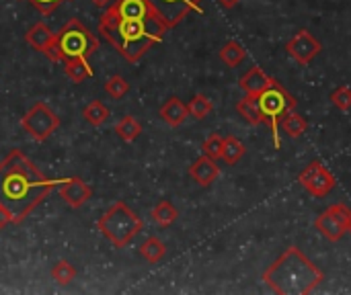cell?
Instances as JSON below:
<instances>
[{"mask_svg":"<svg viewBox=\"0 0 351 295\" xmlns=\"http://www.w3.org/2000/svg\"><path fill=\"white\" fill-rule=\"evenodd\" d=\"M169 25L148 0H115L103 12L99 33L128 60L138 62L144 53L162 43Z\"/></svg>","mask_w":351,"mask_h":295,"instance_id":"cell-1","label":"cell"},{"mask_svg":"<svg viewBox=\"0 0 351 295\" xmlns=\"http://www.w3.org/2000/svg\"><path fill=\"white\" fill-rule=\"evenodd\" d=\"M64 181L47 179L21 150H10L0 162V207L8 211L12 224H23Z\"/></svg>","mask_w":351,"mask_h":295,"instance_id":"cell-2","label":"cell"},{"mask_svg":"<svg viewBox=\"0 0 351 295\" xmlns=\"http://www.w3.org/2000/svg\"><path fill=\"white\" fill-rule=\"evenodd\" d=\"M323 281L325 273L298 246H288L263 273V283L278 295H308Z\"/></svg>","mask_w":351,"mask_h":295,"instance_id":"cell-3","label":"cell"},{"mask_svg":"<svg viewBox=\"0 0 351 295\" xmlns=\"http://www.w3.org/2000/svg\"><path fill=\"white\" fill-rule=\"evenodd\" d=\"M99 232L115 246L125 248L144 228L140 216L130 209L123 201H115L97 222Z\"/></svg>","mask_w":351,"mask_h":295,"instance_id":"cell-4","label":"cell"},{"mask_svg":"<svg viewBox=\"0 0 351 295\" xmlns=\"http://www.w3.org/2000/svg\"><path fill=\"white\" fill-rule=\"evenodd\" d=\"M257 103H259V109L263 113V121L267 123L269 131H271V142H274V148L280 150L282 146V140H280V121L286 117V113L294 111L298 101L276 80L274 86H269L265 92H261L257 97Z\"/></svg>","mask_w":351,"mask_h":295,"instance_id":"cell-5","label":"cell"},{"mask_svg":"<svg viewBox=\"0 0 351 295\" xmlns=\"http://www.w3.org/2000/svg\"><path fill=\"white\" fill-rule=\"evenodd\" d=\"M56 35H58V45L62 51V62L68 57H80V60L88 62V57L99 49L97 35L78 18L68 21L62 27V31Z\"/></svg>","mask_w":351,"mask_h":295,"instance_id":"cell-6","label":"cell"},{"mask_svg":"<svg viewBox=\"0 0 351 295\" xmlns=\"http://www.w3.org/2000/svg\"><path fill=\"white\" fill-rule=\"evenodd\" d=\"M315 228L329 242H339L351 230V207L346 203H335L327 207L321 216H317Z\"/></svg>","mask_w":351,"mask_h":295,"instance_id":"cell-7","label":"cell"},{"mask_svg":"<svg viewBox=\"0 0 351 295\" xmlns=\"http://www.w3.org/2000/svg\"><path fill=\"white\" fill-rule=\"evenodd\" d=\"M21 127L35 142H45L60 127V117L45 103H35L21 119Z\"/></svg>","mask_w":351,"mask_h":295,"instance_id":"cell-8","label":"cell"},{"mask_svg":"<svg viewBox=\"0 0 351 295\" xmlns=\"http://www.w3.org/2000/svg\"><path fill=\"white\" fill-rule=\"evenodd\" d=\"M298 183H300L313 197H317V199L327 197V195L335 189V185H337L335 177H333V175L327 170V166H323L319 160L311 162V164L298 175Z\"/></svg>","mask_w":351,"mask_h":295,"instance_id":"cell-9","label":"cell"},{"mask_svg":"<svg viewBox=\"0 0 351 295\" xmlns=\"http://www.w3.org/2000/svg\"><path fill=\"white\" fill-rule=\"evenodd\" d=\"M150 6L158 12V16L169 25V29L177 27L189 12H204V0H148Z\"/></svg>","mask_w":351,"mask_h":295,"instance_id":"cell-10","label":"cell"},{"mask_svg":"<svg viewBox=\"0 0 351 295\" xmlns=\"http://www.w3.org/2000/svg\"><path fill=\"white\" fill-rule=\"evenodd\" d=\"M286 51L300 66H308L323 51V45H321V41L308 29H302L290 41H286Z\"/></svg>","mask_w":351,"mask_h":295,"instance_id":"cell-11","label":"cell"},{"mask_svg":"<svg viewBox=\"0 0 351 295\" xmlns=\"http://www.w3.org/2000/svg\"><path fill=\"white\" fill-rule=\"evenodd\" d=\"M60 197L64 199V203L76 209V207H82L93 197V189L82 179L70 177L60 185Z\"/></svg>","mask_w":351,"mask_h":295,"instance_id":"cell-12","label":"cell"},{"mask_svg":"<svg viewBox=\"0 0 351 295\" xmlns=\"http://www.w3.org/2000/svg\"><path fill=\"white\" fill-rule=\"evenodd\" d=\"M276 84V78H271V76H267L259 66H253L249 72H245L243 76H241V80H239V86L245 90V94L247 97H253V99H257L261 92H265L269 86H274Z\"/></svg>","mask_w":351,"mask_h":295,"instance_id":"cell-13","label":"cell"},{"mask_svg":"<svg viewBox=\"0 0 351 295\" xmlns=\"http://www.w3.org/2000/svg\"><path fill=\"white\" fill-rule=\"evenodd\" d=\"M189 177L199 185V187H210L218 177H220V166L218 160H212L208 156H199L197 160H193V164L189 166Z\"/></svg>","mask_w":351,"mask_h":295,"instance_id":"cell-14","label":"cell"},{"mask_svg":"<svg viewBox=\"0 0 351 295\" xmlns=\"http://www.w3.org/2000/svg\"><path fill=\"white\" fill-rule=\"evenodd\" d=\"M25 41H27L35 51H41V53L45 55V51H47L49 47L56 45L58 35H56L45 23H35V25L25 33Z\"/></svg>","mask_w":351,"mask_h":295,"instance_id":"cell-15","label":"cell"},{"mask_svg":"<svg viewBox=\"0 0 351 295\" xmlns=\"http://www.w3.org/2000/svg\"><path fill=\"white\" fill-rule=\"evenodd\" d=\"M158 115H160V119H162L167 125H171V127H179V125H183V123H185V119H187L189 111H187V105H185L179 97H171V99H167V101L162 103V107H160Z\"/></svg>","mask_w":351,"mask_h":295,"instance_id":"cell-16","label":"cell"},{"mask_svg":"<svg viewBox=\"0 0 351 295\" xmlns=\"http://www.w3.org/2000/svg\"><path fill=\"white\" fill-rule=\"evenodd\" d=\"M150 218H152V222L158 224L160 228H169V226H173V224L177 222L179 209H177L169 199H162V201H158V203L152 207Z\"/></svg>","mask_w":351,"mask_h":295,"instance_id":"cell-17","label":"cell"},{"mask_svg":"<svg viewBox=\"0 0 351 295\" xmlns=\"http://www.w3.org/2000/svg\"><path fill=\"white\" fill-rule=\"evenodd\" d=\"M218 55H220V60H222L228 68H239V66L247 60V49H245L239 41L230 39V41H226V43L220 47Z\"/></svg>","mask_w":351,"mask_h":295,"instance_id":"cell-18","label":"cell"},{"mask_svg":"<svg viewBox=\"0 0 351 295\" xmlns=\"http://www.w3.org/2000/svg\"><path fill=\"white\" fill-rule=\"evenodd\" d=\"M165 255H167V244H165L160 238H156V236L146 238V240L142 242V246H140V257H142L146 263L156 265V263H160V261L165 259Z\"/></svg>","mask_w":351,"mask_h":295,"instance_id":"cell-19","label":"cell"},{"mask_svg":"<svg viewBox=\"0 0 351 295\" xmlns=\"http://www.w3.org/2000/svg\"><path fill=\"white\" fill-rule=\"evenodd\" d=\"M64 72L72 82H84L86 78L93 76V68L86 60L80 57H68L64 60Z\"/></svg>","mask_w":351,"mask_h":295,"instance_id":"cell-20","label":"cell"},{"mask_svg":"<svg viewBox=\"0 0 351 295\" xmlns=\"http://www.w3.org/2000/svg\"><path fill=\"white\" fill-rule=\"evenodd\" d=\"M237 111L245 117V121H247L249 125H261V123H265V121H263V113H261V109H259V103H257V99H253V97L241 99V101L237 103Z\"/></svg>","mask_w":351,"mask_h":295,"instance_id":"cell-21","label":"cell"},{"mask_svg":"<svg viewBox=\"0 0 351 295\" xmlns=\"http://www.w3.org/2000/svg\"><path fill=\"white\" fill-rule=\"evenodd\" d=\"M280 129H284V133L290 136V138H300V136L306 133L308 121H306L302 115H298L296 111H290V113H286V117L280 121Z\"/></svg>","mask_w":351,"mask_h":295,"instance_id":"cell-22","label":"cell"},{"mask_svg":"<svg viewBox=\"0 0 351 295\" xmlns=\"http://www.w3.org/2000/svg\"><path fill=\"white\" fill-rule=\"evenodd\" d=\"M245 154H247V146L239 138H234V136L224 138V142H222V160L226 164H237Z\"/></svg>","mask_w":351,"mask_h":295,"instance_id":"cell-23","label":"cell"},{"mask_svg":"<svg viewBox=\"0 0 351 295\" xmlns=\"http://www.w3.org/2000/svg\"><path fill=\"white\" fill-rule=\"evenodd\" d=\"M115 133L119 136V140H123V142H134V140H138L140 138V133H142V125H140V121L136 119V117H132V115H125V117H121L119 121H117V125H115Z\"/></svg>","mask_w":351,"mask_h":295,"instance_id":"cell-24","label":"cell"},{"mask_svg":"<svg viewBox=\"0 0 351 295\" xmlns=\"http://www.w3.org/2000/svg\"><path fill=\"white\" fill-rule=\"evenodd\" d=\"M82 117L86 123H90L93 127L103 125L109 119V109L101 103V101H90L84 109H82Z\"/></svg>","mask_w":351,"mask_h":295,"instance_id":"cell-25","label":"cell"},{"mask_svg":"<svg viewBox=\"0 0 351 295\" xmlns=\"http://www.w3.org/2000/svg\"><path fill=\"white\" fill-rule=\"evenodd\" d=\"M187 111L193 119L202 121L206 117H210V113L214 111V103L206 97V94H195L189 103H187Z\"/></svg>","mask_w":351,"mask_h":295,"instance_id":"cell-26","label":"cell"},{"mask_svg":"<svg viewBox=\"0 0 351 295\" xmlns=\"http://www.w3.org/2000/svg\"><path fill=\"white\" fill-rule=\"evenodd\" d=\"M51 279L58 283V285H68L76 279V269L68 263V261H58L51 271H49Z\"/></svg>","mask_w":351,"mask_h":295,"instance_id":"cell-27","label":"cell"},{"mask_svg":"<svg viewBox=\"0 0 351 295\" xmlns=\"http://www.w3.org/2000/svg\"><path fill=\"white\" fill-rule=\"evenodd\" d=\"M222 142H224L222 136L210 133V136L204 140V144H202L204 156H208V158H212V160H220V158H222Z\"/></svg>","mask_w":351,"mask_h":295,"instance_id":"cell-28","label":"cell"},{"mask_svg":"<svg viewBox=\"0 0 351 295\" xmlns=\"http://www.w3.org/2000/svg\"><path fill=\"white\" fill-rule=\"evenodd\" d=\"M130 90V82L123 78V76H111L107 82H105V92L111 97V99H123Z\"/></svg>","mask_w":351,"mask_h":295,"instance_id":"cell-29","label":"cell"},{"mask_svg":"<svg viewBox=\"0 0 351 295\" xmlns=\"http://www.w3.org/2000/svg\"><path fill=\"white\" fill-rule=\"evenodd\" d=\"M331 103L339 109V111H351V88L350 86H346V84H341V86H337L333 92H331Z\"/></svg>","mask_w":351,"mask_h":295,"instance_id":"cell-30","label":"cell"},{"mask_svg":"<svg viewBox=\"0 0 351 295\" xmlns=\"http://www.w3.org/2000/svg\"><path fill=\"white\" fill-rule=\"evenodd\" d=\"M41 14H51L58 6H60V2L62 0H29Z\"/></svg>","mask_w":351,"mask_h":295,"instance_id":"cell-31","label":"cell"},{"mask_svg":"<svg viewBox=\"0 0 351 295\" xmlns=\"http://www.w3.org/2000/svg\"><path fill=\"white\" fill-rule=\"evenodd\" d=\"M8 224H12V222H10V216H8V211H6V209H2V207H0V230H4Z\"/></svg>","mask_w":351,"mask_h":295,"instance_id":"cell-32","label":"cell"},{"mask_svg":"<svg viewBox=\"0 0 351 295\" xmlns=\"http://www.w3.org/2000/svg\"><path fill=\"white\" fill-rule=\"evenodd\" d=\"M222 8H226V10H230V8H234L239 2H243V0H216Z\"/></svg>","mask_w":351,"mask_h":295,"instance_id":"cell-33","label":"cell"},{"mask_svg":"<svg viewBox=\"0 0 351 295\" xmlns=\"http://www.w3.org/2000/svg\"><path fill=\"white\" fill-rule=\"evenodd\" d=\"M95 6H109L111 4V0H90Z\"/></svg>","mask_w":351,"mask_h":295,"instance_id":"cell-34","label":"cell"},{"mask_svg":"<svg viewBox=\"0 0 351 295\" xmlns=\"http://www.w3.org/2000/svg\"><path fill=\"white\" fill-rule=\"evenodd\" d=\"M350 232H351V230H350Z\"/></svg>","mask_w":351,"mask_h":295,"instance_id":"cell-35","label":"cell"}]
</instances>
